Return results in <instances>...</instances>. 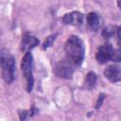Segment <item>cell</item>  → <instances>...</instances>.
<instances>
[{
    "label": "cell",
    "mask_w": 121,
    "mask_h": 121,
    "mask_svg": "<svg viewBox=\"0 0 121 121\" xmlns=\"http://www.w3.org/2000/svg\"><path fill=\"white\" fill-rule=\"evenodd\" d=\"M21 70L26 81V91L31 92L33 88V73H32V54L30 51L26 52L22 61H21Z\"/></svg>",
    "instance_id": "4"
},
{
    "label": "cell",
    "mask_w": 121,
    "mask_h": 121,
    "mask_svg": "<svg viewBox=\"0 0 121 121\" xmlns=\"http://www.w3.org/2000/svg\"><path fill=\"white\" fill-rule=\"evenodd\" d=\"M73 64L66 59V60H62L60 61H59L56 66H55V75L59 78H65V79H68V78H71L72 76H73Z\"/></svg>",
    "instance_id": "5"
},
{
    "label": "cell",
    "mask_w": 121,
    "mask_h": 121,
    "mask_svg": "<svg viewBox=\"0 0 121 121\" xmlns=\"http://www.w3.org/2000/svg\"><path fill=\"white\" fill-rule=\"evenodd\" d=\"M104 76L111 81V82H118L121 78V71L118 65H109L104 70Z\"/></svg>",
    "instance_id": "9"
},
{
    "label": "cell",
    "mask_w": 121,
    "mask_h": 121,
    "mask_svg": "<svg viewBox=\"0 0 121 121\" xmlns=\"http://www.w3.org/2000/svg\"><path fill=\"white\" fill-rule=\"evenodd\" d=\"M0 66L5 82L11 84L15 77V60L9 51L5 48L0 49Z\"/></svg>",
    "instance_id": "2"
},
{
    "label": "cell",
    "mask_w": 121,
    "mask_h": 121,
    "mask_svg": "<svg viewBox=\"0 0 121 121\" xmlns=\"http://www.w3.org/2000/svg\"><path fill=\"white\" fill-rule=\"evenodd\" d=\"M55 37H56V35H51V36L47 37L46 40H45L44 43H43V49H46L47 47L51 46L52 43H53L54 41H55Z\"/></svg>",
    "instance_id": "12"
},
{
    "label": "cell",
    "mask_w": 121,
    "mask_h": 121,
    "mask_svg": "<svg viewBox=\"0 0 121 121\" xmlns=\"http://www.w3.org/2000/svg\"><path fill=\"white\" fill-rule=\"evenodd\" d=\"M87 26H88V28L92 31H96L98 30L102 24H103V21H102V18L100 17L99 14L95 13V12H90L88 13L87 15Z\"/></svg>",
    "instance_id": "8"
},
{
    "label": "cell",
    "mask_w": 121,
    "mask_h": 121,
    "mask_svg": "<svg viewBox=\"0 0 121 121\" xmlns=\"http://www.w3.org/2000/svg\"><path fill=\"white\" fill-rule=\"evenodd\" d=\"M96 82H97L96 75L94 72H89L86 75V78H85V81H84L85 87L88 88V89H93V88L95 87Z\"/></svg>",
    "instance_id": "10"
},
{
    "label": "cell",
    "mask_w": 121,
    "mask_h": 121,
    "mask_svg": "<svg viewBox=\"0 0 121 121\" xmlns=\"http://www.w3.org/2000/svg\"><path fill=\"white\" fill-rule=\"evenodd\" d=\"M96 60L100 63H106L109 60L112 61H120L121 56H120V50H116L112 47L111 43H104L100 45L96 52Z\"/></svg>",
    "instance_id": "3"
},
{
    "label": "cell",
    "mask_w": 121,
    "mask_h": 121,
    "mask_svg": "<svg viewBox=\"0 0 121 121\" xmlns=\"http://www.w3.org/2000/svg\"><path fill=\"white\" fill-rule=\"evenodd\" d=\"M104 97H105V95H104L103 94H101V95L98 96V99H97V103H96V105H95V108H96V109H98V108L101 106V103H102V101L104 100Z\"/></svg>",
    "instance_id": "13"
},
{
    "label": "cell",
    "mask_w": 121,
    "mask_h": 121,
    "mask_svg": "<svg viewBox=\"0 0 121 121\" xmlns=\"http://www.w3.org/2000/svg\"><path fill=\"white\" fill-rule=\"evenodd\" d=\"M64 51L66 59L73 65H79L84 59V45L83 42L78 36H71L64 44Z\"/></svg>",
    "instance_id": "1"
},
{
    "label": "cell",
    "mask_w": 121,
    "mask_h": 121,
    "mask_svg": "<svg viewBox=\"0 0 121 121\" xmlns=\"http://www.w3.org/2000/svg\"><path fill=\"white\" fill-rule=\"evenodd\" d=\"M117 30V27L116 26H106L103 30H102V37L106 40L110 39L111 37L114 36L115 32Z\"/></svg>",
    "instance_id": "11"
},
{
    "label": "cell",
    "mask_w": 121,
    "mask_h": 121,
    "mask_svg": "<svg viewBox=\"0 0 121 121\" xmlns=\"http://www.w3.org/2000/svg\"><path fill=\"white\" fill-rule=\"evenodd\" d=\"M38 44H39V40L36 37L28 33H25L23 35L22 42H21V50L26 53L30 51L32 48H34Z\"/></svg>",
    "instance_id": "7"
},
{
    "label": "cell",
    "mask_w": 121,
    "mask_h": 121,
    "mask_svg": "<svg viewBox=\"0 0 121 121\" xmlns=\"http://www.w3.org/2000/svg\"><path fill=\"white\" fill-rule=\"evenodd\" d=\"M84 17L83 14L79 11H72L65 14L62 17V22L66 25H72L75 26H79L83 24Z\"/></svg>",
    "instance_id": "6"
}]
</instances>
